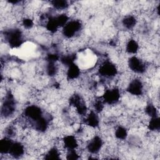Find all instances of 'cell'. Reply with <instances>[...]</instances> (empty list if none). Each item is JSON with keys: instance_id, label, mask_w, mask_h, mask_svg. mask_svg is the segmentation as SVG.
<instances>
[{"instance_id": "cell-7", "label": "cell", "mask_w": 160, "mask_h": 160, "mask_svg": "<svg viewBox=\"0 0 160 160\" xmlns=\"http://www.w3.org/2000/svg\"><path fill=\"white\" fill-rule=\"evenodd\" d=\"M102 146L103 141L101 138L98 135H96L88 141V142L86 145V148L89 153L92 154H96L102 149Z\"/></svg>"}, {"instance_id": "cell-10", "label": "cell", "mask_w": 160, "mask_h": 160, "mask_svg": "<svg viewBox=\"0 0 160 160\" xmlns=\"http://www.w3.org/2000/svg\"><path fill=\"white\" fill-rule=\"evenodd\" d=\"M25 148L21 142H12L9 151V154L14 158H19L24 155Z\"/></svg>"}, {"instance_id": "cell-1", "label": "cell", "mask_w": 160, "mask_h": 160, "mask_svg": "<svg viewBox=\"0 0 160 160\" xmlns=\"http://www.w3.org/2000/svg\"><path fill=\"white\" fill-rule=\"evenodd\" d=\"M5 38L12 48H18L22 43V35L20 30L10 29L5 32Z\"/></svg>"}, {"instance_id": "cell-3", "label": "cell", "mask_w": 160, "mask_h": 160, "mask_svg": "<svg viewBox=\"0 0 160 160\" xmlns=\"http://www.w3.org/2000/svg\"><path fill=\"white\" fill-rule=\"evenodd\" d=\"M128 66L129 69L134 73H143L146 69L145 63L141 59L135 56L129 58V60L128 61Z\"/></svg>"}, {"instance_id": "cell-20", "label": "cell", "mask_w": 160, "mask_h": 160, "mask_svg": "<svg viewBox=\"0 0 160 160\" xmlns=\"http://www.w3.org/2000/svg\"><path fill=\"white\" fill-rule=\"evenodd\" d=\"M51 2L52 5L54 6V8L58 10L64 9L67 8L69 6L68 2L66 1H62V0L52 1Z\"/></svg>"}, {"instance_id": "cell-16", "label": "cell", "mask_w": 160, "mask_h": 160, "mask_svg": "<svg viewBox=\"0 0 160 160\" xmlns=\"http://www.w3.org/2000/svg\"><path fill=\"white\" fill-rule=\"evenodd\" d=\"M12 144V142L9 138L4 137V138L2 139L0 142V149H1V154H5L9 153V151Z\"/></svg>"}, {"instance_id": "cell-11", "label": "cell", "mask_w": 160, "mask_h": 160, "mask_svg": "<svg viewBox=\"0 0 160 160\" xmlns=\"http://www.w3.org/2000/svg\"><path fill=\"white\" fill-rule=\"evenodd\" d=\"M85 118V123L86 126L96 128L99 124V119L96 112L91 111L89 113H87Z\"/></svg>"}, {"instance_id": "cell-9", "label": "cell", "mask_w": 160, "mask_h": 160, "mask_svg": "<svg viewBox=\"0 0 160 160\" xmlns=\"http://www.w3.org/2000/svg\"><path fill=\"white\" fill-rule=\"evenodd\" d=\"M62 142L64 149H76L79 146L78 139L72 135H67L62 139Z\"/></svg>"}, {"instance_id": "cell-15", "label": "cell", "mask_w": 160, "mask_h": 160, "mask_svg": "<svg viewBox=\"0 0 160 160\" xmlns=\"http://www.w3.org/2000/svg\"><path fill=\"white\" fill-rule=\"evenodd\" d=\"M147 127L150 131L159 132L160 127V121L158 116L151 118L147 124Z\"/></svg>"}, {"instance_id": "cell-14", "label": "cell", "mask_w": 160, "mask_h": 160, "mask_svg": "<svg viewBox=\"0 0 160 160\" xmlns=\"http://www.w3.org/2000/svg\"><path fill=\"white\" fill-rule=\"evenodd\" d=\"M136 18L133 15L126 16L122 20V24L123 26L128 29H131L133 28L136 26Z\"/></svg>"}, {"instance_id": "cell-19", "label": "cell", "mask_w": 160, "mask_h": 160, "mask_svg": "<svg viewBox=\"0 0 160 160\" xmlns=\"http://www.w3.org/2000/svg\"><path fill=\"white\" fill-rule=\"evenodd\" d=\"M59 150L57 147H54L51 148L46 154L44 157L45 159H59L60 158V152Z\"/></svg>"}, {"instance_id": "cell-8", "label": "cell", "mask_w": 160, "mask_h": 160, "mask_svg": "<svg viewBox=\"0 0 160 160\" xmlns=\"http://www.w3.org/2000/svg\"><path fill=\"white\" fill-rule=\"evenodd\" d=\"M24 113L25 117L34 122H36L42 117V113L41 108L35 105H31L26 107Z\"/></svg>"}, {"instance_id": "cell-6", "label": "cell", "mask_w": 160, "mask_h": 160, "mask_svg": "<svg viewBox=\"0 0 160 160\" xmlns=\"http://www.w3.org/2000/svg\"><path fill=\"white\" fill-rule=\"evenodd\" d=\"M126 90L131 95L140 96L143 93V83L139 79H132L128 83Z\"/></svg>"}, {"instance_id": "cell-2", "label": "cell", "mask_w": 160, "mask_h": 160, "mask_svg": "<svg viewBox=\"0 0 160 160\" xmlns=\"http://www.w3.org/2000/svg\"><path fill=\"white\" fill-rule=\"evenodd\" d=\"M81 24L79 21L72 20L68 22L67 24L63 27L62 33L64 36L68 38L74 37L81 29Z\"/></svg>"}, {"instance_id": "cell-5", "label": "cell", "mask_w": 160, "mask_h": 160, "mask_svg": "<svg viewBox=\"0 0 160 160\" xmlns=\"http://www.w3.org/2000/svg\"><path fill=\"white\" fill-rule=\"evenodd\" d=\"M120 92L119 89L116 88H113L105 90L104 94H102V99L104 102L109 104H115L118 102L120 98Z\"/></svg>"}, {"instance_id": "cell-4", "label": "cell", "mask_w": 160, "mask_h": 160, "mask_svg": "<svg viewBox=\"0 0 160 160\" xmlns=\"http://www.w3.org/2000/svg\"><path fill=\"white\" fill-rule=\"evenodd\" d=\"M118 72V69L114 64L106 61L102 63L99 69V73L106 78L114 76Z\"/></svg>"}, {"instance_id": "cell-12", "label": "cell", "mask_w": 160, "mask_h": 160, "mask_svg": "<svg viewBox=\"0 0 160 160\" xmlns=\"http://www.w3.org/2000/svg\"><path fill=\"white\" fill-rule=\"evenodd\" d=\"M80 75V69L74 63L71 64L68 66L66 71L67 78L69 80H74Z\"/></svg>"}, {"instance_id": "cell-21", "label": "cell", "mask_w": 160, "mask_h": 160, "mask_svg": "<svg viewBox=\"0 0 160 160\" xmlns=\"http://www.w3.org/2000/svg\"><path fill=\"white\" fill-rule=\"evenodd\" d=\"M22 26L24 28L30 29H31L34 26V22L33 20L30 18H25L22 21Z\"/></svg>"}, {"instance_id": "cell-13", "label": "cell", "mask_w": 160, "mask_h": 160, "mask_svg": "<svg viewBox=\"0 0 160 160\" xmlns=\"http://www.w3.org/2000/svg\"><path fill=\"white\" fill-rule=\"evenodd\" d=\"M126 51L129 54H136L139 51V46L137 41L130 39L126 42Z\"/></svg>"}, {"instance_id": "cell-18", "label": "cell", "mask_w": 160, "mask_h": 160, "mask_svg": "<svg viewBox=\"0 0 160 160\" xmlns=\"http://www.w3.org/2000/svg\"><path fill=\"white\" fill-rule=\"evenodd\" d=\"M145 114L150 118L158 116V110L156 106L152 103L148 104L145 108Z\"/></svg>"}, {"instance_id": "cell-17", "label": "cell", "mask_w": 160, "mask_h": 160, "mask_svg": "<svg viewBox=\"0 0 160 160\" xmlns=\"http://www.w3.org/2000/svg\"><path fill=\"white\" fill-rule=\"evenodd\" d=\"M115 136L119 140H124L128 136V131L126 128L122 126H118L115 130Z\"/></svg>"}]
</instances>
